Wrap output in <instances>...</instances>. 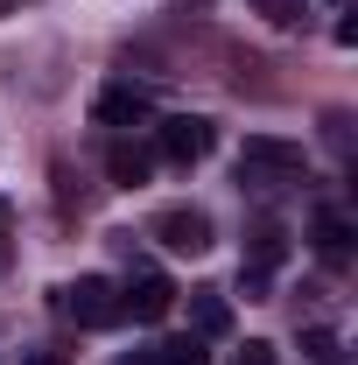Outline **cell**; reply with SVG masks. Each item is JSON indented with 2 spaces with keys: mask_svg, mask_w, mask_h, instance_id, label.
<instances>
[{
  "mask_svg": "<svg viewBox=\"0 0 358 365\" xmlns=\"http://www.w3.org/2000/svg\"><path fill=\"white\" fill-rule=\"evenodd\" d=\"M295 176H302V140L246 134V148H239V182H253V190H274V182H295Z\"/></svg>",
  "mask_w": 358,
  "mask_h": 365,
  "instance_id": "cell-1",
  "label": "cell"
},
{
  "mask_svg": "<svg viewBox=\"0 0 358 365\" xmlns=\"http://www.w3.org/2000/svg\"><path fill=\"white\" fill-rule=\"evenodd\" d=\"M56 309L78 323V330H98V323H120V288L106 274H78L56 288Z\"/></svg>",
  "mask_w": 358,
  "mask_h": 365,
  "instance_id": "cell-2",
  "label": "cell"
},
{
  "mask_svg": "<svg viewBox=\"0 0 358 365\" xmlns=\"http://www.w3.org/2000/svg\"><path fill=\"white\" fill-rule=\"evenodd\" d=\"M211 148H218V127H211L204 113H169V120L155 127V155H169V162H183V169L204 162Z\"/></svg>",
  "mask_w": 358,
  "mask_h": 365,
  "instance_id": "cell-3",
  "label": "cell"
},
{
  "mask_svg": "<svg viewBox=\"0 0 358 365\" xmlns=\"http://www.w3.org/2000/svg\"><path fill=\"white\" fill-rule=\"evenodd\" d=\"M155 239L169 246V253H183V260H197V253H211V218L197 211V204H169V211H155Z\"/></svg>",
  "mask_w": 358,
  "mask_h": 365,
  "instance_id": "cell-4",
  "label": "cell"
},
{
  "mask_svg": "<svg viewBox=\"0 0 358 365\" xmlns=\"http://www.w3.org/2000/svg\"><path fill=\"white\" fill-rule=\"evenodd\" d=\"M169 309H176V281L155 274V267H140L134 281L120 288V317H127V323H162Z\"/></svg>",
  "mask_w": 358,
  "mask_h": 365,
  "instance_id": "cell-5",
  "label": "cell"
},
{
  "mask_svg": "<svg viewBox=\"0 0 358 365\" xmlns=\"http://www.w3.org/2000/svg\"><path fill=\"white\" fill-rule=\"evenodd\" d=\"M91 113H98V127H140L148 120V91L140 85H106Z\"/></svg>",
  "mask_w": 358,
  "mask_h": 365,
  "instance_id": "cell-6",
  "label": "cell"
},
{
  "mask_svg": "<svg viewBox=\"0 0 358 365\" xmlns=\"http://www.w3.org/2000/svg\"><path fill=\"white\" fill-rule=\"evenodd\" d=\"M106 176L113 182H127V190H140V182L155 176V148H140V140H113V148H106Z\"/></svg>",
  "mask_w": 358,
  "mask_h": 365,
  "instance_id": "cell-7",
  "label": "cell"
},
{
  "mask_svg": "<svg viewBox=\"0 0 358 365\" xmlns=\"http://www.w3.org/2000/svg\"><path fill=\"white\" fill-rule=\"evenodd\" d=\"M310 239H316V253H323V267H344L352 260V218L344 211H316Z\"/></svg>",
  "mask_w": 358,
  "mask_h": 365,
  "instance_id": "cell-8",
  "label": "cell"
},
{
  "mask_svg": "<svg viewBox=\"0 0 358 365\" xmlns=\"http://www.w3.org/2000/svg\"><path fill=\"white\" fill-rule=\"evenodd\" d=\"M190 323H197V337L211 344L232 330V302H225V288H190Z\"/></svg>",
  "mask_w": 358,
  "mask_h": 365,
  "instance_id": "cell-9",
  "label": "cell"
},
{
  "mask_svg": "<svg viewBox=\"0 0 358 365\" xmlns=\"http://www.w3.org/2000/svg\"><path fill=\"white\" fill-rule=\"evenodd\" d=\"M281 253H288L281 225H260L253 239H246V260H239V267H260V274H274V267H281Z\"/></svg>",
  "mask_w": 358,
  "mask_h": 365,
  "instance_id": "cell-10",
  "label": "cell"
},
{
  "mask_svg": "<svg viewBox=\"0 0 358 365\" xmlns=\"http://www.w3.org/2000/svg\"><path fill=\"white\" fill-rule=\"evenodd\" d=\"M148 365H211V351H204V337L190 330V337H162V344L148 351Z\"/></svg>",
  "mask_w": 358,
  "mask_h": 365,
  "instance_id": "cell-11",
  "label": "cell"
},
{
  "mask_svg": "<svg viewBox=\"0 0 358 365\" xmlns=\"http://www.w3.org/2000/svg\"><path fill=\"white\" fill-rule=\"evenodd\" d=\"M302 359H310V365H352L337 330H302Z\"/></svg>",
  "mask_w": 358,
  "mask_h": 365,
  "instance_id": "cell-12",
  "label": "cell"
},
{
  "mask_svg": "<svg viewBox=\"0 0 358 365\" xmlns=\"http://www.w3.org/2000/svg\"><path fill=\"white\" fill-rule=\"evenodd\" d=\"M246 7H253L260 21H274V29H302V21H310V14H302L310 0H246Z\"/></svg>",
  "mask_w": 358,
  "mask_h": 365,
  "instance_id": "cell-13",
  "label": "cell"
},
{
  "mask_svg": "<svg viewBox=\"0 0 358 365\" xmlns=\"http://www.w3.org/2000/svg\"><path fill=\"white\" fill-rule=\"evenodd\" d=\"M267 281H274V274H260V267H239V288H246V302H267Z\"/></svg>",
  "mask_w": 358,
  "mask_h": 365,
  "instance_id": "cell-14",
  "label": "cell"
},
{
  "mask_svg": "<svg viewBox=\"0 0 358 365\" xmlns=\"http://www.w3.org/2000/svg\"><path fill=\"white\" fill-rule=\"evenodd\" d=\"M239 365H281V359H274V344H267V337H253V344L239 351Z\"/></svg>",
  "mask_w": 358,
  "mask_h": 365,
  "instance_id": "cell-15",
  "label": "cell"
},
{
  "mask_svg": "<svg viewBox=\"0 0 358 365\" xmlns=\"http://www.w3.org/2000/svg\"><path fill=\"white\" fill-rule=\"evenodd\" d=\"M7 239H14V204H7V197H0V267H7V253H14V246H7Z\"/></svg>",
  "mask_w": 358,
  "mask_h": 365,
  "instance_id": "cell-16",
  "label": "cell"
},
{
  "mask_svg": "<svg viewBox=\"0 0 358 365\" xmlns=\"http://www.w3.org/2000/svg\"><path fill=\"white\" fill-rule=\"evenodd\" d=\"M21 365H63V351H43L36 344V351H21Z\"/></svg>",
  "mask_w": 358,
  "mask_h": 365,
  "instance_id": "cell-17",
  "label": "cell"
},
{
  "mask_svg": "<svg viewBox=\"0 0 358 365\" xmlns=\"http://www.w3.org/2000/svg\"><path fill=\"white\" fill-rule=\"evenodd\" d=\"M7 7H14V0H0V14H7Z\"/></svg>",
  "mask_w": 358,
  "mask_h": 365,
  "instance_id": "cell-18",
  "label": "cell"
}]
</instances>
